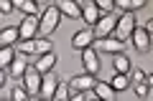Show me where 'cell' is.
<instances>
[{
    "label": "cell",
    "instance_id": "obj_1",
    "mask_svg": "<svg viewBox=\"0 0 153 101\" xmlns=\"http://www.w3.org/2000/svg\"><path fill=\"white\" fill-rule=\"evenodd\" d=\"M59 18H61L59 8H56V5H49V8L44 10V15L38 18V33H36V36H38V38H49L51 33L59 28Z\"/></svg>",
    "mask_w": 153,
    "mask_h": 101
},
{
    "label": "cell",
    "instance_id": "obj_2",
    "mask_svg": "<svg viewBox=\"0 0 153 101\" xmlns=\"http://www.w3.org/2000/svg\"><path fill=\"white\" fill-rule=\"evenodd\" d=\"M135 25H138V23H135V15H133V13H123V15L117 18V23H115L112 38H117V41H128Z\"/></svg>",
    "mask_w": 153,
    "mask_h": 101
},
{
    "label": "cell",
    "instance_id": "obj_3",
    "mask_svg": "<svg viewBox=\"0 0 153 101\" xmlns=\"http://www.w3.org/2000/svg\"><path fill=\"white\" fill-rule=\"evenodd\" d=\"M130 41L135 46V51H151V28L148 25H135L130 33Z\"/></svg>",
    "mask_w": 153,
    "mask_h": 101
},
{
    "label": "cell",
    "instance_id": "obj_4",
    "mask_svg": "<svg viewBox=\"0 0 153 101\" xmlns=\"http://www.w3.org/2000/svg\"><path fill=\"white\" fill-rule=\"evenodd\" d=\"M94 84H97V78L89 76V73H79V76H74V78H69V89L76 91V94H87V91H92Z\"/></svg>",
    "mask_w": 153,
    "mask_h": 101
},
{
    "label": "cell",
    "instance_id": "obj_5",
    "mask_svg": "<svg viewBox=\"0 0 153 101\" xmlns=\"http://www.w3.org/2000/svg\"><path fill=\"white\" fill-rule=\"evenodd\" d=\"M36 33H38V15H26V20L18 28V41H33Z\"/></svg>",
    "mask_w": 153,
    "mask_h": 101
},
{
    "label": "cell",
    "instance_id": "obj_6",
    "mask_svg": "<svg viewBox=\"0 0 153 101\" xmlns=\"http://www.w3.org/2000/svg\"><path fill=\"white\" fill-rule=\"evenodd\" d=\"M115 23H117V18H112V15H102L97 20V25H94V31H92V36L94 38H110L112 36V31H115Z\"/></svg>",
    "mask_w": 153,
    "mask_h": 101
},
{
    "label": "cell",
    "instance_id": "obj_7",
    "mask_svg": "<svg viewBox=\"0 0 153 101\" xmlns=\"http://www.w3.org/2000/svg\"><path fill=\"white\" fill-rule=\"evenodd\" d=\"M23 89L28 91V94H38L41 91V73H38L33 66H28L26 68V73H23Z\"/></svg>",
    "mask_w": 153,
    "mask_h": 101
},
{
    "label": "cell",
    "instance_id": "obj_8",
    "mask_svg": "<svg viewBox=\"0 0 153 101\" xmlns=\"http://www.w3.org/2000/svg\"><path fill=\"white\" fill-rule=\"evenodd\" d=\"M56 86H59V78H56V76H51V73H44V76H41V91H38V94H41V99H44V101H51Z\"/></svg>",
    "mask_w": 153,
    "mask_h": 101
},
{
    "label": "cell",
    "instance_id": "obj_9",
    "mask_svg": "<svg viewBox=\"0 0 153 101\" xmlns=\"http://www.w3.org/2000/svg\"><path fill=\"white\" fill-rule=\"evenodd\" d=\"M82 63H84V71L89 76H94L100 71V61H97V53H94L92 48H84L82 51Z\"/></svg>",
    "mask_w": 153,
    "mask_h": 101
},
{
    "label": "cell",
    "instance_id": "obj_10",
    "mask_svg": "<svg viewBox=\"0 0 153 101\" xmlns=\"http://www.w3.org/2000/svg\"><path fill=\"white\" fill-rule=\"evenodd\" d=\"M79 10H82V20L87 23V25H97V20L102 18L94 3H84V5H79Z\"/></svg>",
    "mask_w": 153,
    "mask_h": 101
},
{
    "label": "cell",
    "instance_id": "obj_11",
    "mask_svg": "<svg viewBox=\"0 0 153 101\" xmlns=\"http://www.w3.org/2000/svg\"><path fill=\"white\" fill-rule=\"evenodd\" d=\"M94 41V36H92V31H79V33H74V38H71V48H76V51H84V48H89V43Z\"/></svg>",
    "mask_w": 153,
    "mask_h": 101
},
{
    "label": "cell",
    "instance_id": "obj_12",
    "mask_svg": "<svg viewBox=\"0 0 153 101\" xmlns=\"http://www.w3.org/2000/svg\"><path fill=\"white\" fill-rule=\"evenodd\" d=\"M54 66H56V56H54V51H51V53H44V56H41V58L33 63V68H36L41 76H44V73H49Z\"/></svg>",
    "mask_w": 153,
    "mask_h": 101
},
{
    "label": "cell",
    "instance_id": "obj_13",
    "mask_svg": "<svg viewBox=\"0 0 153 101\" xmlns=\"http://www.w3.org/2000/svg\"><path fill=\"white\" fill-rule=\"evenodd\" d=\"M16 41H18V25H8L0 31V48H13Z\"/></svg>",
    "mask_w": 153,
    "mask_h": 101
},
{
    "label": "cell",
    "instance_id": "obj_14",
    "mask_svg": "<svg viewBox=\"0 0 153 101\" xmlns=\"http://www.w3.org/2000/svg\"><path fill=\"white\" fill-rule=\"evenodd\" d=\"M100 46H102V51H107V53H125V41H117V38H102L100 41Z\"/></svg>",
    "mask_w": 153,
    "mask_h": 101
},
{
    "label": "cell",
    "instance_id": "obj_15",
    "mask_svg": "<svg viewBox=\"0 0 153 101\" xmlns=\"http://www.w3.org/2000/svg\"><path fill=\"white\" fill-rule=\"evenodd\" d=\"M92 91H94V99H100V101H115V91H112V86H110V84L97 81Z\"/></svg>",
    "mask_w": 153,
    "mask_h": 101
},
{
    "label": "cell",
    "instance_id": "obj_16",
    "mask_svg": "<svg viewBox=\"0 0 153 101\" xmlns=\"http://www.w3.org/2000/svg\"><path fill=\"white\" fill-rule=\"evenodd\" d=\"M56 8H59V13H64V15L74 18V20H79V18H82V10H79V5H76V3H71V0H61Z\"/></svg>",
    "mask_w": 153,
    "mask_h": 101
},
{
    "label": "cell",
    "instance_id": "obj_17",
    "mask_svg": "<svg viewBox=\"0 0 153 101\" xmlns=\"http://www.w3.org/2000/svg\"><path fill=\"white\" fill-rule=\"evenodd\" d=\"M112 66H115V71H117V73H125L128 76V71L133 68V63H130V58H128L125 53H117L112 58Z\"/></svg>",
    "mask_w": 153,
    "mask_h": 101
},
{
    "label": "cell",
    "instance_id": "obj_18",
    "mask_svg": "<svg viewBox=\"0 0 153 101\" xmlns=\"http://www.w3.org/2000/svg\"><path fill=\"white\" fill-rule=\"evenodd\" d=\"M26 68H28L26 58H23V56H16V58H13V63H10V76H13V78H23Z\"/></svg>",
    "mask_w": 153,
    "mask_h": 101
},
{
    "label": "cell",
    "instance_id": "obj_19",
    "mask_svg": "<svg viewBox=\"0 0 153 101\" xmlns=\"http://www.w3.org/2000/svg\"><path fill=\"white\" fill-rule=\"evenodd\" d=\"M110 86H112V91H125V89H130V78L125 73H115V78L110 81Z\"/></svg>",
    "mask_w": 153,
    "mask_h": 101
},
{
    "label": "cell",
    "instance_id": "obj_20",
    "mask_svg": "<svg viewBox=\"0 0 153 101\" xmlns=\"http://www.w3.org/2000/svg\"><path fill=\"white\" fill-rule=\"evenodd\" d=\"M115 8H117V10H125V13H133V10H138V8H143V0H117Z\"/></svg>",
    "mask_w": 153,
    "mask_h": 101
},
{
    "label": "cell",
    "instance_id": "obj_21",
    "mask_svg": "<svg viewBox=\"0 0 153 101\" xmlns=\"http://www.w3.org/2000/svg\"><path fill=\"white\" fill-rule=\"evenodd\" d=\"M13 8L23 10L26 15H36V13H38V5H36V3H31V0H16V3H13Z\"/></svg>",
    "mask_w": 153,
    "mask_h": 101
},
{
    "label": "cell",
    "instance_id": "obj_22",
    "mask_svg": "<svg viewBox=\"0 0 153 101\" xmlns=\"http://www.w3.org/2000/svg\"><path fill=\"white\" fill-rule=\"evenodd\" d=\"M13 58H16V51L13 48H0V71L8 68L13 63Z\"/></svg>",
    "mask_w": 153,
    "mask_h": 101
},
{
    "label": "cell",
    "instance_id": "obj_23",
    "mask_svg": "<svg viewBox=\"0 0 153 101\" xmlns=\"http://www.w3.org/2000/svg\"><path fill=\"white\" fill-rule=\"evenodd\" d=\"M69 84H59L54 91V96H51V101H69Z\"/></svg>",
    "mask_w": 153,
    "mask_h": 101
},
{
    "label": "cell",
    "instance_id": "obj_24",
    "mask_svg": "<svg viewBox=\"0 0 153 101\" xmlns=\"http://www.w3.org/2000/svg\"><path fill=\"white\" fill-rule=\"evenodd\" d=\"M94 5H97L100 15H110V13H112V8H115V3H112V0H97Z\"/></svg>",
    "mask_w": 153,
    "mask_h": 101
},
{
    "label": "cell",
    "instance_id": "obj_25",
    "mask_svg": "<svg viewBox=\"0 0 153 101\" xmlns=\"http://www.w3.org/2000/svg\"><path fill=\"white\" fill-rule=\"evenodd\" d=\"M10 101H31V99H28V91L23 86H16L13 94H10Z\"/></svg>",
    "mask_w": 153,
    "mask_h": 101
},
{
    "label": "cell",
    "instance_id": "obj_26",
    "mask_svg": "<svg viewBox=\"0 0 153 101\" xmlns=\"http://www.w3.org/2000/svg\"><path fill=\"white\" fill-rule=\"evenodd\" d=\"M36 53H51V41H46V38H36Z\"/></svg>",
    "mask_w": 153,
    "mask_h": 101
},
{
    "label": "cell",
    "instance_id": "obj_27",
    "mask_svg": "<svg viewBox=\"0 0 153 101\" xmlns=\"http://www.w3.org/2000/svg\"><path fill=\"white\" fill-rule=\"evenodd\" d=\"M21 53H36V41H18Z\"/></svg>",
    "mask_w": 153,
    "mask_h": 101
},
{
    "label": "cell",
    "instance_id": "obj_28",
    "mask_svg": "<svg viewBox=\"0 0 153 101\" xmlns=\"http://www.w3.org/2000/svg\"><path fill=\"white\" fill-rule=\"evenodd\" d=\"M133 78H135V84H151V73H146L143 68L133 71Z\"/></svg>",
    "mask_w": 153,
    "mask_h": 101
},
{
    "label": "cell",
    "instance_id": "obj_29",
    "mask_svg": "<svg viewBox=\"0 0 153 101\" xmlns=\"http://www.w3.org/2000/svg\"><path fill=\"white\" fill-rule=\"evenodd\" d=\"M135 94L140 96V99H143V96H148V84H135Z\"/></svg>",
    "mask_w": 153,
    "mask_h": 101
},
{
    "label": "cell",
    "instance_id": "obj_30",
    "mask_svg": "<svg viewBox=\"0 0 153 101\" xmlns=\"http://www.w3.org/2000/svg\"><path fill=\"white\" fill-rule=\"evenodd\" d=\"M10 10H13L10 0H0V13H10Z\"/></svg>",
    "mask_w": 153,
    "mask_h": 101
},
{
    "label": "cell",
    "instance_id": "obj_31",
    "mask_svg": "<svg viewBox=\"0 0 153 101\" xmlns=\"http://www.w3.org/2000/svg\"><path fill=\"white\" fill-rule=\"evenodd\" d=\"M69 101H87V96L84 94H74V96H69Z\"/></svg>",
    "mask_w": 153,
    "mask_h": 101
},
{
    "label": "cell",
    "instance_id": "obj_32",
    "mask_svg": "<svg viewBox=\"0 0 153 101\" xmlns=\"http://www.w3.org/2000/svg\"><path fill=\"white\" fill-rule=\"evenodd\" d=\"M5 78H8V76H5V71H0V89L5 86Z\"/></svg>",
    "mask_w": 153,
    "mask_h": 101
},
{
    "label": "cell",
    "instance_id": "obj_33",
    "mask_svg": "<svg viewBox=\"0 0 153 101\" xmlns=\"http://www.w3.org/2000/svg\"><path fill=\"white\" fill-rule=\"evenodd\" d=\"M31 101H44V99H31Z\"/></svg>",
    "mask_w": 153,
    "mask_h": 101
},
{
    "label": "cell",
    "instance_id": "obj_34",
    "mask_svg": "<svg viewBox=\"0 0 153 101\" xmlns=\"http://www.w3.org/2000/svg\"><path fill=\"white\" fill-rule=\"evenodd\" d=\"M87 101H100V99H87Z\"/></svg>",
    "mask_w": 153,
    "mask_h": 101
},
{
    "label": "cell",
    "instance_id": "obj_35",
    "mask_svg": "<svg viewBox=\"0 0 153 101\" xmlns=\"http://www.w3.org/2000/svg\"><path fill=\"white\" fill-rule=\"evenodd\" d=\"M5 101H10V99H5Z\"/></svg>",
    "mask_w": 153,
    "mask_h": 101
}]
</instances>
